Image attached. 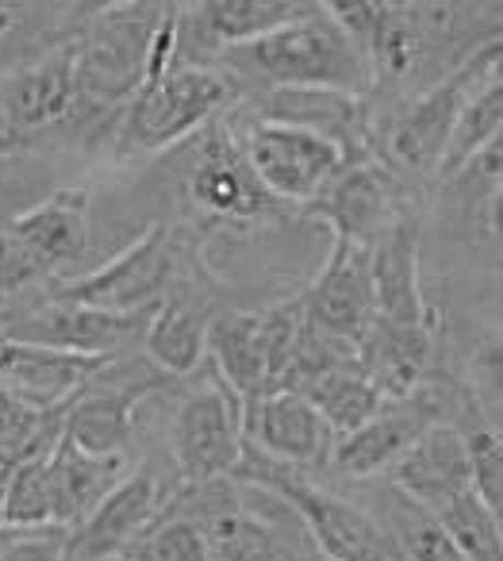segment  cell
<instances>
[{
  "label": "cell",
  "mask_w": 503,
  "mask_h": 561,
  "mask_svg": "<svg viewBox=\"0 0 503 561\" xmlns=\"http://www.w3.org/2000/svg\"><path fill=\"white\" fill-rule=\"evenodd\" d=\"M104 358H81L0 335V385H9L16 397L47 412H62L89 381L104 374Z\"/></svg>",
  "instance_id": "603a6c76"
},
{
  "label": "cell",
  "mask_w": 503,
  "mask_h": 561,
  "mask_svg": "<svg viewBox=\"0 0 503 561\" xmlns=\"http://www.w3.org/2000/svg\"><path fill=\"white\" fill-rule=\"evenodd\" d=\"M216 70L227 78H254L265 89H339L354 96L373 89L362 50L327 12V4H304L300 16L281 24L277 32L224 50Z\"/></svg>",
  "instance_id": "6da1fadb"
},
{
  "label": "cell",
  "mask_w": 503,
  "mask_h": 561,
  "mask_svg": "<svg viewBox=\"0 0 503 561\" xmlns=\"http://www.w3.org/2000/svg\"><path fill=\"white\" fill-rule=\"evenodd\" d=\"M4 481H9V469H0V527H4Z\"/></svg>",
  "instance_id": "f35d334b"
},
{
  "label": "cell",
  "mask_w": 503,
  "mask_h": 561,
  "mask_svg": "<svg viewBox=\"0 0 503 561\" xmlns=\"http://www.w3.org/2000/svg\"><path fill=\"white\" fill-rule=\"evenodd\" d=\"M500 39H488L457 70H449L434 85L419 89L380 131L377 162L396 178H403V173L408 178H438L442 150H446V139L457 124V112L488 73L500 70Z\"/></svg>",
  "instance_id": "8992f818"
},
{
  "label": "cell",
  "mask_w": 503,
  "mask_h": 561,
  "mask_svg": "<svg viewBox=\"0 0 503 561\" xmlns=\"http://www.w3.org/2000/svg\"><path fill=\"white\" fill-rule=\"evenodd\" d=\"M132 473L124 454L116 458H96L58 435L47 450V496H50V523L55 527H78L124 477Z\"/></svg>",
  "instance_id": "d4e9b609"
},
{
  "label": "cell",
  "mask_w": 503,
  "mask_h": 561,
  "mask_svg": "<svg viewBox=\"0 0 503 561\" xmlns=\"http://www.w3.org/2000/svg\"><path fill=\"white\" fill-rule=\"evenodd\" d=\"M369 277L377 320L408 323V328H438L434 308L423 297L419 277V219L411 208L385 231V239L369 250Z\"/></svg>",
  "instance_id": "7402d4cb"
},
{
  "label": "cell",
  "mask_w": 503,
  "mask_h": 561,
  "mask_svg": "<svg viewBox=\"0 0 503 561\" xmlns=\"http://www.w3.org/2000/svg\"><path fill=\"white\" fill-rule=\"evenodd\" d=\"M170 489L155 466H135L78 527L66 530V561L124 558L162 515Z\"/></svg>",
  "instance_id": "9a60e30c"
},
{
  "label": "cell",
  "mask_w": 503,
  "mask_h": 561,
  "mask_svg": "<svg viewBox=\"0 0 503 561\" xmlns=\"http://www.w3.org/2000/svg\"><path fill=\"white\" fill-rule=\"evenodd\" d=\"M242 431L254 450L288 469H311L331 454V431L323 427L300 392H270L242 404Z\"/></svg>",
  "instance_id": "44dd1931"
},
{
  "label": "cell",
  "mask_w": 503,
  "mask_h": 561,
  "mask_svg": "<svg viewBox=\"0 0 503 561\" xmlns=\"http://www.w3.org/2000/svg\"><path fill=\"white\" fill-rule=\"evenodd\" d=\"M304 320L319 335L354 351L365 339L369 323L377 320V300H373V277H369V254L346 242H331L319 277L300 297Z\"/></svg>",
  "instance_id": "e0dca14e"
},
{
  "label": "cell",
  "mask_w": 503,
  "mask_h": 561,
  "mask_svg": "<svg viewBox=\"0 0 503 561\" xmlns=\"http://www.w3.org/2000/svg\"><path fill=\"white\" fill-rule=\"evenodd\" d=\"M173 277H178V239H173V227L155 224L101 270L62 280L55 300H70V305L112 316H139L162 305Z\"/></svg>",
  "instance_id": "ba28073f"
},
{
  "label": "cell",
  "mask_w": 503,
  "mask_h": 561,
  "mask_svg": "<svg viewBox=\"0 0 503 561\" xmlns=\"http://www.w3.org/2000/svg\"><path fill=\"white\" fill-rule=\"evenodd\" d=\"M208 358L219 381L242 400L265 397V358H262V331L258 312H224L208 323Z\"/></svg>",
  "instance_id": "83f0119b"
},
{
  "label": "cell",
  "mask_w": 503,
  "mask_h": 561,
  "mask_svg": "<svg viewBox=\"0 0 503 561\" xmlns=\"http://www.w3.org/2000/svg\"><path fill=\"white\" fill-rule=\"evenodd\" d=\"M354 362L385 400H403L431 381L434 328L373 320L365 339L354 346Z\"/></svg>",
  "instance_id": "cb8c5ba5"
},
{
  "label": "cell",
  "mask_w": 503,
  "mask_h": 561,
  "mask_svg": "<svg viewBox=\"0 0 503 561\" xmlns=\"http://www.w3.org/2000/svg\"><path fill=\"white\" fill-rule=\"evenodd\" d=\"M442 415H446V385L442 381H426L423 389L403 400H385L369 423L334 438L331 469L346 481H369V477L388 473L431 423H442Z\"/></svg>",
  "instance_id": "4fadbf2b"
},
{
  "label": "cell",
  "mask_w": 503,
  "mask_h": 561,
  "mask_svg": "<svg viewBox=\"0 0 503 561\" xmlns=\"http://www.w3.org/2000/svg\"><path fill=\"white\" fill-rule=\"evenodd\" d=\"M4 158H9V154H0V165H4Z\"/></svg>",
  "instance_id": "60d3db41"
},
{
  "label": "cell",
  "mask_w": 503,
  "mask_h": 561,
  "mask_svg": "<svg viewBox=\"0 0 503 561\" xmlns=\"http://www.w3.org/2000/svg\"><path fill=\"white\" fill-rule=\"evenodd\" d=\"M392 489L411 504L438 515L446 504L469 492V458H465V431L457 423H431L403 458L388 469Z\"/></svg>",
  "instance_id": "ffe728a7"
},
{
  "label": "cell",
  "mask_w": 503,
  "mask_h": 561,
  "mask_svg": "<svg viewBox=\"0 0 503 561\" xmlns=\"http://www.w3.org/2000/svg\"><path fill=\"white\" fill-rule=\"evenodd\" d=\"M472 366H477V385H472V389L484 397L488 408L495 404V412H500V335L480 346Z\"/></svg>",
  "instance_id": "74e56055"
},
{
  "label": "cell",
  "mask_w": 503,
  "mask_h": 561,
  "mask_svg": "<svg viewBox=\"0 0 503 561\" xmlns=\"http://www.w3.org/2000/svg\"><path fill=\"white\" fill-rule=\"evenodd\" d=\"M147 323H150V312L112 316V312H96V308L70 305V300L50 297L47 305L16 316V320L4 328V339H20V343L50 346V351L81 354V358L119 362L127 354V346L142 343Z\"/></svg>",
  "instance_id": "2e32d148"
},
{
  "label": "cell",
  "mask_w": 503,
  "mask_h": 561,
  "mask_svg": "<svg viewBox=\"0 0 503 561\" xmlns=\"http://www.w3.org/2000/svg\"><path fill=\"white\" fill-rule=\"evenodd\" d=\"M304 211L323 219L334 231V242H346V247L369 254L385 239L388 227L408 211V204H403L400 178L388 173L377 158H369V162L342 165L331 185L311 204H304Z\"/></svg>",
  "instance_id": "5bb4252c"
},
{
  "label": "cell",
  "mask_w": 503,
  "mask_h": 561,
  "mask_svg": "<svg viewBox=\"0 0 503 561\" xmlns=\"http://www.w3.org/2000/svg\"><path fill=\"white\" fill-rule=\"evenodd\" d=\"M127 561H208V546H204L201 530L181 515L162 512L155 527L124 553Z\"/></svg>",
  "instance_id": "e575fe53"
},
{
  "label": "cell",
  "mask_w": 503,
  "mask_h": 561,
  "mask_svg": "<svg viewBox=\"0 0 503 561\" xmlns=\"http://www.w3.org/2000/svg\"><path fill=\"white\" fill-rule=\"evenodd\" d=\"M503 139V81L500 70L488 73L477 89L469 93V101L457 112V124L446 139V150H442L438 162V178L434 181H454L488 142Z\"/></svg>",
  "instance_id": "f546056e"
},
{
  "label": "cell",
  "mask_w": 503,
  "mask_h": 561,
  "mask_svg": "<svg viewBox=\"0 0 503 561\" xmlns=\"http://www.w3.org/2000/svg\"><path fill=\"white\" fill-rule=\"evenodd\" d=\"M50 443L39 446L35 454H27L16 466H9V481H4V527H55L50 523V496H47Z\"/></svg>",
  "instance_id": "836d02e7"
},
{
  "label": "cell",
  "mask_w": 503,
  "mask_h": 561,
  "mask_svg": "<svg viewBox=\"0 0 503 561\" xmlns=\"http://www.w3.org/2000/svg\"><path fill=\"white\" fill-rule=\"evenodd\" d=\"M388 535L396 538L403 561H465L461 553L454 550V542L446 538V530L438 527L426 507L411 504L400 492H388Z\"/></svg>",
  "instance_id": "d6a6232c"
},
{
  "label": "cell",
  "mask_w": 503,
  "mask_h": 561,
  "mask_svg": "<svg viewBox=\"0 0 503 561\" xmlns=\"http://www.w3.org/2000/svg\"><path fill=\"white\" fill-rule=\"evenodd\" d=\"M185 196L212 224H254L273 208L265 188L250 173L239 139L227 124H208L193 135V154L185 170Z\"/></svg>",
  "instance_id": "8fae6325"
},
{
  "label": "cell",
  "mask_w": 503,
  "mask_h": 561,
  "mask_svg": "<svg viewBox=\"0 0 503 561\" xmlns=\"http://www.w3.org/2000/svg\"><path fill=\"white\" fill-rule=\"evenodd\" d=\"M242 400L208 369L201 385L185 392L170 420V450L185 484L224 481L242 458Z\"/></svg>",
  "instance_id": "9c48e42d"
},
{
  "label": "cell",
  "mask_w": 503,
  "mask_h": 561,
  "mask_svg": "<svg viewBox=\"0 0 503 561\" xmlns=\"http://www.w3.org/2000/svg\"><path fill=\"white\" fill-rule=\"evenodd\" d=\"M170 4H112L78 39L73 119H93L127 104L147 81L150 43Z\"/></svg>",
  "instance_id": "277c9868"
},
{
  "label": "cell",
  "mask_w": 503,
  "mask_h": 561,
  "mask_svg": "<svg viewBox=\"0 0 503 561\" xmlns=\"http://www.w3.org/2000/svg\"><path fill=\"white\" fill-rule=\"evenodd\" d=\"M73 62H78V39L58 43L39 62L0 78V154H12L16 147H27L39 135L70 124Z\"/></svg>",
  "instance_id": "7c38bea8"
},
{
  "label": "cell",
  "mask_w": 503,
  "mask_h": 561,
  "mask_svg": "<svg viewBox=\"0 0 503 561\" xmlns=\"http://www.w3.org/2000/svg\"><path fill=\"white\" fill-rule=\"evenodd\" d=\"M181 12H185L181 24L193 27L196 43L216 47L224 55V50L247 47V43L277 32L281 24L300 16L304 4H293V0H208V4H193Z\"/></svg>",
  "instance_id": "484cf974"
},
{
  "label": "cell",
  "mask_w": 503,
  "mask_h": 561,
  "mask_svg": "<svg viewBox=\"0 0 503 561\" xmlns=\"http://www.w3.org/2000/svg\"><path fill=\"white\" fill-rule=\"evenodd\" d=\"M300 397L311 404V412L323 420V427L331 431V438H342L350 431H357L362 423H369L380 412L385 397L377 392V385L357 369V362H339L327 374H319L316 381H308L300 389Z\"/></svg>",
  "instance_id": "f1b7e54d"
},
{
  "label": "cell",
  "mask_w": 503,
  "mask_h": 561,
  "mask_svg": "<svg viewBox=\"0 0 503 561\" xmlns=\"http://www.w3.org/2000/svg\"><path fill=\"white\" fill-rule=\"evenodd\" d=\"M231 481L277 496L300 519L308 542L327 561H403L400 546L388 535L385 523L373 519L369 512H362L350 500L334 496L331 489L316 484L300 469H288L281 461L265 458L250 443H242V458L235 466Z\"/></svg>",
  "instance_id": "3957f363"
},
{
  "label": "cell",
  "mask_w": 503,
  "mask_h": 561,
  "mask_svg": "<svg viewBox=\"0 0 503 561\" xmlns=\"http://www.w3.org/2000/svg\"><path fill=\"white\" fill-rule=\"evenodd\" d=\"M208 323L212 316L196 300L165 293L162 305L150 312L147 335H142V346H147V358L155 362V369L170 377L193 374L208 358Z\"/></svg>",
  "instance_id": "4316f807"
},
{
  "label": "cell",
  "mask_w": 503,
  "mask_h": 561,
  "mask_svg": "<svg viewBox=\"0 0 503 561\" xmlns=\"http://www.w3.org/2000/svg\"><path fill=\"white\" fill-rule=\"evenodd\" d=\"M434 519H438V527L446 530V538L454 542V550L465 561H503L500 515L488 512L472 492H465L454 504H446Z\"/></svg>",
  "instance_id": "1f68e13d"
},
{
  "label": "cell",
  "mask_w": 503,
  "mask_h": 561,
  "mask_svg": "<svg viewBox=\"0 0 503 561\" xmlns=\"http://www.w3.org/2000/svg\"><path fill=\"white\" fill-rule=\"evenodd\" d=\"M239 484L231 477L208 484H185L170 492L162 512L181 515L201 530L208 546V561H304L300 538L304 527L277 496Z\"/></svg>",
  "instance_id": "7a4b0ae2"
},
{
  "label": "cell",
  "mask_w": 503,
  "mask_h": 561,
  "mask_svg": "<svg viewBox=\"0 0 503 561\" xmlns=\"http://www.w3.org/2000/svg\"><path fill=\"white\" fill-rule=\"evenodd\" d=\"M239 96V81L216 66L173 62L162 78L147 81L127 101L119 127V154H162L216 124L219 112Z\"/></svg>",
  "instance_id": "5b68a950"
},
{
  "label": "cell",
  "mask_w": 503,
  "mask_h": 561,
  "mask_svg": "<svg viewBox=\"0 0 503 561\" xmlns=\"http://www.w3.org/2000/svg\"><path fill=\"white\" fill-rule=\"evenodd\" d=\"M0 561H66V527H0Z\"/></svg>",
  "instance_id": "8d00e7d4"
},
{
  "label": "cell",
  "mask_w": 503,
  "mask_h": 561,
  "mask_svg": "<svg viewBox=\"0 0 503 561\" xmlns=\"http://www.w3.org/2000/svg\"><path fill=\"white\" fill-rule=\"evenodd\" d=\"M9 27H12V12H9V9H0V35L9 32Z\"/></svg>",
  "instance_id": "ab89813d"
},
{
  "label": "cell",
  "mask_w": 503,
  "mask_h": 561,
  "mask_svg": "<svg viewBox=\"0 0 503 561\" xmlns=\"http://www.w3.org/2000/svg\"><path fill=\"white\" fill-rule=\"evenodd\" d=\"M239 150L273 204H311L346 165V154L334 142L265 119H250L239 135Z\"/></svg>",
  "instance_id": "30bf717a"
},
{
  "label": "cell",
  "mask_w": 503,
  "mask_h": 561,
  "mask_svg": "<svg viewBox=\"0 0 503 561\" xmlns=\"http://www.w3.org/2000/svg\"><path fill=\"white\" fill-rule=\"evenodd\" d=\"M158 389V377H116V362L104 366L96 381H89L78 397L66 404L62 412V435L73 446L96 458H116L127 450V438L135 427V412L139 404Z\"/></svg>",
  "instance_id": "d6986e66"
},
{
  "label": "cell",
  "mask_w": 503,
  "mask_h": 561,
  "mask_svg": "<svg viewBox=\"0 0 503 561\" xmlns=\"http://www.w3.org/2000/svg\"><path fill=\"white\" fill-rule=\"evenodd\" d=\"M254 119L319 135L346 154V165L373 158V108L365 96L339 89H265Z\"/></svg>",
  "instance_id": "ac0fdd59"
},
{
  "label": "cell",
  "mask_w": 503,
  "mask_h": 561,
  "mask_svg": "<svg viewBox=\"0 0 503 561\" xmlns=\"http://www.w3.org/2000/svg\"><path fill=\"white\" fill-rule=\"evenodd\" d=\"M112 561H127V558H112Z\"/></svg>",
  "instance_id": "b9f144b4"
},
{
  "label": "cell",
  "mask_w": 503,
  "mask_h": 561,
  "mask_svg": "<svg viewBox=\"0 0 503 561\" xmlns=\"http://www.w3.org/2000/svg\"><path fill=\"white\" fill-rule=\"evenodd\" d=\"M62 412H47V408L27 404L9 385H0V469L16 466L27 454L47 446L50 438H58V431H62Z\"/></svg>",
  "instance_id": "4dcf8cb0"
},
{
  "label": "cell",
  "mask_w": 503,
  "mask_h": 561,
  "mask_svg": "<svg viewBox=\"0 0 503 561\" xmlns=\"http://www.w3.org/2000/svg\"><path fill=\"white\" fill-rule=\"evenodd\" d=\"M465 458H469V492L488 507L503 512V438L500 427H472L465 435Z\"/></svg>",
  "instance_id": "d590c367"
},
{
  "label": "cell",
  "mask_w": 503,
  "mask_h": 561,
  "mask_svg": "<svg viewBox=\"0 0 503 561\" xmlns=\"http://www.w3.org/2000/svg\"><path fill=\"white\" fill-rule=\"evenodd\" d=\"M89 247V196L58 188L0 227V300L50 273H62Z\"/></svg>",
  "instance_id": "52a82bcc"
}]
</instances>
